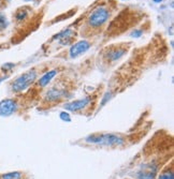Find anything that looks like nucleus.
<instances>
[{
  "label": "nucleus",
  "mask_w": 174,
  "mask_h": 179,
  "mask_svg": "<svg viewBox=\"0 0 174 179\" xmlns=\"http://www.w3.org/2000/svg\"><path fill=\"white\" fill-rule=\"evenodd\" d=\"M1 179H23V173L21 172H11L1 175Z\"/></svg>",
  "instance_id": "obj_11"
},
{
  "label": "nucleus",
  "mask_w": 174,
  "mask_h": 179,
  "mask_svg": "<svg viewBox=\"0 0 174 179\" xmlns=\"http://www.w3.org/2000/svg\"><path fill=\"white\" fill-rule=\"evenodd\" d=\"M87 143L90 144L102 145V146H119L125 143V139L117 134L105 133V134H93L86 137Z\"/></svg>",
  "instance_id": "obj_1"
},
{
  "label": "nucleus",
  "mask_w": 174,
  "mask_h": 179,
  "mask_svg": "<svg viewBox=\"0 0 174 179\" xmlns=\"http://www.w3.org/2000/svg\"><path fill=\"white\" fill-rule=\"evenodd\" d=\"M66 92H67V90H64V89L52 88L47 91L45 99L47 100L48 102L58 101V100H61L62 98L66 96Z\"/></svg>",
  "instance_id": "obj_8"
},
{
  "label": "nucleus",
  "mask_w": 174,
  "mask_h": 179,
  "mask_svg": "<svg viewBox=\"0 0 174 179\" xmlns=\"http://www.w3.org/2000/svg\"><path fill=\"white\" fill-rule=\"evenodd\" d=\"M17 110V102L14 99H4L0 101V116L8 117L13 115Z\"/></svg>",
  "instance_id": "obj_4"
},
{
  "label": "nucleus",
  "mask_w": 174,
  "mask_h": 179,
  "mask_svg": "<svg viewBox=\"0 0 174 179\" xmlns=\"http://www.w3.org/2000/svg\"><path fill=\"white\" fill-rule=\"evenodd\" d=\"M27 14H28V13H27V11L23 10V9L19 10L17 12H16V14H15L16 21H23L27 17Z\"/></svg>",
  "instance_id": "obj_12"
},
{
  "label": "nucleus",
  "mask_w": 174,
  "mask_h": 179,
  "mask_svg": "<svg viewBox=\"0 0 174 179\" xmlns=\"http://www.w3.org/2000/svg\"><path fill=\"white\" fill-rule=\"evenodd\" d=\"M142 33H143L142 30H140V29L134 30V31H132L131 33H130V37H132V38H140L141 35H142Z\"/></svg>",
  "instance_id": "obj_15"
},
{
  "label": "nucleus",
  "mask_w": 174,
  "mask_h": 179,
  "mask_svg": "<svg viewBox=\"0 0 174 179\" xmlns=\"http://www.w3.org/2000/svg\"><path fill=\"white\" fill-rule=\"evenodd\" d=\"M37 78V72L36 70H30L28 72H25L24 74L19 75L13 80L11 84V90L13 92H21L25 89H27L31 84L35 83Z\"/></svg>",
  "instance_id": "obj_2"
},
{
  "label": "nucleus",
  "mask_w": 174,
  "mask_h": 179,
  "mask_svg": "<svg viewBox=\"0 0 174 179\" xmlns=\"http://www.w3.org/2000/svg\"><path fill=\"white\" fill-rule=\"evenodd\" d=\"M8 25V21L5 18V16L2 15V14H0V28H5Z\"/></svg>",
  "instance_id": "obj_14"
},
{
  "label": "nucleus",
  "mask_w": 174,
  "mask_h": 179,
  "mask_svg": "<svg viewBox=\"0 0 174 179\" xmlns=\"http://www.w3.org/2000/svg\"><path fill=\"white\" fill-rule=\"evenodd\" d=\"M90 101H91V98L88 96V98H84V99L69 102V103H66V104H64V108L67 110H70V112H78V110L85 108V107L90 103Z\"/></svg>",
  "instance_id": "obj_7"
},
{
  "label": "nucleus",
  "mask_w": 174,
  "mask_h": 179,
  "mask_svg": "<svg viewBox=\"0 0 174 179\" xmlns=\"http://www.w3.org/2000/svg\"><path fill=\"white\" fill-rule=\"evenodd\" d=\"M109 16H110L109 11L103 7H99L95 11H93V13L89 15L88 24L91 27H99L107 21Z\"/></svg>",
  "instance_id": "obj_3"
},
{
  "label": "nucleus",
  "mask_w": 174,
  "mask_h": 179,
  "mask_svg": "<svg viewBox=\"0 0 174 179\" xmlns=\"http://www.w3.org/2000/svg\"><path fill=\"white\" fill-rule=\"evenodd\" d=\"M126 53V49L125 48H115V49H111V51L107 52V58L111 61H115L117 59H119L124 54Z\"/></svg>",
  "instance_id": "obj_10"
},
{
  "label": "nucleus",
  "mask_w": 174,
  "mask_h": 179,
  "mask_svg": "<svg viewBox=\"0 0 174 179\" xmlns=\"http://www.w3.org/2000/svg\"><path fill=\"white\" fill-rule=\"evenodd\" d=\"M156 173H157V165L155 163L144 164L137 172L135 177L138 179H154Z\"/></svg>",
  "instance_id": "obj_5"
},
{
  "label": "nucleus",
  "mask_w": 174,
  "mask_h": 179,
  "mask_svg": "<svg viewBox=\"0 0 174 179\" xmlns=\"http://www.w3.org/2000/svg\"><path fill=\"white\" fill-rule=\"evenodd\" d=\"M57 72H58L57 70H52V71L46 72L40 80H38V86H39V87H45V86L55 77V75L57 74Z\"/></svg>",
  "instance_id": "obj_9"
},
{
  "label": "nucleus",
  "mask_w": 174,
  "mask_h": 179,
  "mask_svg": "<svg viewBox=\"0 0 174 179\" xmlns=\"http://www.w3.org/2000/svg\"><path fill=\"white\" fill-rule=\"evenodd\" d=\"M60 118H61L62 120H64V121H71V119H70V117H69V114L68 113H66V112H62V113H60Z\"/></svg>",
  "instance_id": "obj_16"
},
{
  "label": "nucleus",
  "mask_w": 174,
  "mask_h": 179,
  "mask_svg": "<svg viewBox=\"0 0 174 179\" xmlns=\"http://www.w3.org/2000/svg\"><path fill=\"white\" fill-rule=\"evenodd\" d=\"M14 66H15L14 63H4V64L2 66V69L7 71V70H9V69H12V68H13Z\"/></svg>",
  "instance_id": "obj_17"
},
{
  "label": "nucleus",
  "mask_w": 174,
  "mask_h": 179,
  "mask_svg": "<svg viewBox=\"0 0 174 179\" xmlns=\"http://www.w3.org/2000/svg\"><path fill=\"white\" fill-rule=\"evenodd\" d=\"M89 47H90V44H89L88 41L86 40H82V41H78L76 42L75 44H73L71 47H70V57H72V58H75V57L80 56L82 54L86 53V52L88 51Z\"/></svg>",
  "instance_id": "obj_6"
},
{
  "label": "nucleus",
  "mask_w": 174,
  "mask_h": 179,
  "mask_svg": "<svg viewBox=\"0 0 174 179\" xmlns=\"http://www.w3.org/2000/svg\"><path fill=\"white\" fill-rule=\"evenodd\" d=\"M159 179H174L172 169H170V172L167 169V171H164V173H161L160 176H159Z\"/></svg>",
  "instance_id": "obj_13"
},
{
  "label": "nucleus",
  "mask_w": 174,
  "mask_h": 179,
  "mask_svg": "<svg viewBox=\"0 0 174 179\" xmlns=\"http://www.w3.org/2000/svg\"><path fill=\"white\" fill-rule=\"evenodd\" d=\"M25 1H30V0H25Z\"/></svg>",
  "instance_id": "obj_19"
},
{
  "label": "nucleus",
  "mask_w": 174,
  "mask_h": 179,
  "mask_svg": "<svg viewBox=\"0 0 174 179\" xmlns=\"http://www.w3.org/2000/svg\"><path fill=\"white\" fill-rule=\"evenodd\" d=\"M153 1H154L155 3H160L161 1H162V0H153Z\"/></svg>",
  "instance_id": "obj_18"
}]
</instances>
